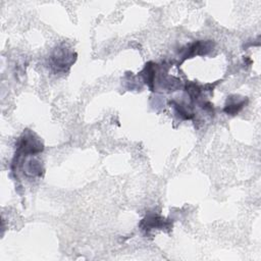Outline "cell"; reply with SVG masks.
I'll list each match as a JSON object with an SVG mask.
<instances>
[{
  "label": "cell",
  "instance_id": "cell-2",
  "mask_svg": "<svg viewBox=\"0 0 261 261\" xmlns=\"http://www.w3.org/2000/svg\"><path fill=\"white\" fill-rule=\"evenodd\" d=\"M169 222L164 218L157 216H149L144 218L141 222V227L145 231H149L152 229H161L167 228Z\"/></svg>",
  "mask_w": 261,
  "mask_h": 261
},
{
  "label": "cell",
  "instance_id": "cell-1",
  "mask_svg": "<svg viewBox=\"0 0 261 261\" xmlns=\"http://www.w3.org/2000/svg\"><path fill=\"white\" fill-rule=\"evenodd\" d=\"M77 54L65 47H58L51 55V63L58 70H65V67H70L75 63Z\"/></svg>",
  "mask_w": 261,
  "mask_h": 261
},
{
  "label": "cell",
  "instance_id": "cell-3",
  "mask_svg": "<svg viewBox=\"0 0 261 261\" xmlns=\"http://www.w3.org/2000/svg\"><path fill=\"white\" fill-rule=\"evenodd\" d=\"M247 103V99H239L238 96H230L228 103L225 105L223 111L230 115H236L244 108Z\"/></svg>",
  "mask_w": 261,
  "mask_h": 261
}]
</instances>
